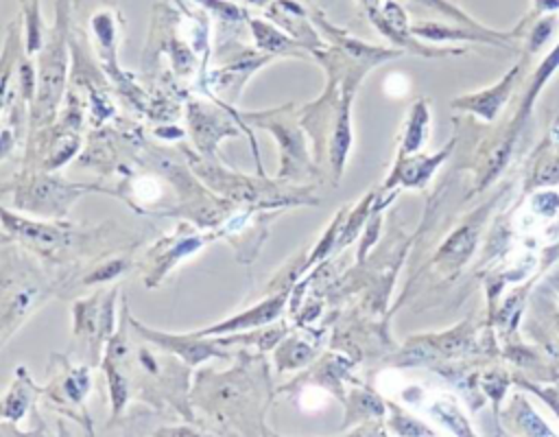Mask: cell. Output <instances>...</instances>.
Instances as JSON below:
<instances>
[{"label":"cell","mask_w":559,"mask_h":437,"mask_svg":"<svg viewBox=\"0 0 559 437\" xmlns=\"http://www.w3.org/2000/svg\"><path fill=\"white\" fill-rule=\"evenodd\" d=\"M20 44H17V22H13L7 28V39L0 52V114L9 107L11 98H13V90L15 85H11L15 81V70L20 63Z\"/></svg>","instance_id":"cell-18"},{"label":"cell","mask_w":559,"mask_h":437,"mask_svg":"<svg viewBox=\"0 0 559 437\" xmlns=\"http://www.w3.org/2000/svg\"><path fill=\"white\" fill-rule=\"evenodd\" d=\"M509 417L511 426L522 435V437H559L550 430V426L535 413V409L522 400L515 398L513 404L509 406Z\"/></svg>","instance_id":"cell-20"},{"label":"cell","mask_w":559,"mask_h":437,"mask_svg":"<svg viewBox=\"0 0 559 437\" xmlns=\"http://www.w3.org/2000/svg\"><path fill=\"white\" fill-rule=\"evenodd\" d=\"M262 437H282V435H277V433H275V430H271V428H269V426H266V428H264V430H262Z\"/></svg>","instance_id":"cell-28"},{"label":"cell","mask_w":559,"mask_h":437,"mask_svg":"<svg viewBox=\"0 0 559 437\" xmlns=\"http://www.w3.org/2000/svg\"><path fill=\"white\" fill-rule=\"evenodd\" d=\"M190 170L221 199L231 201L242 208H258V210H284L304 203H317L306 188L280 179H266L264 175L251 177L242 173L229 170L225 164L216 160L201 157L190 149H181Z\"/></svg>","instance_id":"cell-5"},{"label":"cell","mask_w":559,"mask_h":437,"mask_svg":"<svg viewBox=\"0 0 559 437\" xmlns=\"http://www.w3.org/2000/svg\"><path fill=\"white\" fill-rule=\"evenodd\" d=\"M129 304L122 295L120 321L114 336L107 341L100 369L109 389V422L118 424L131 400L146 402L153 413L173 411L186 422H197L190 404V365L175 354L142 339L135 330L138 341H131Z\"/></svg>","instance_id":"cell-1"},{"label":"cell","mask_w":559,"mask_h":437,"mask_svg":"<svg viewBox=\"0 0 559 437\" xmlns=\"http://www.w3.org/2000/svg\"><path fill=\"white\" fill-rule=\"evenodd\" d=\"M391 426H393L395 433H400V435H404V437H432V435H435V433L428 430L424 424L411 420L408 415H404V413H400V411L393 415Z\"/></svg>","instance_id":"cell-25"},{"label":"cell","mask_w":559,"mask_h":437,"mask_svg":"<svg viewBox=\"0 0 559 437\" xmlns=\"http://www.w3.org/2000/svg\"><path fill=\"white\" fill-rule=\"evenodd\" d=\"M288 293L290 288H280V291H273L269 293L260 304L221 321V323H214V326H207V328H201V330H192L194 334L199 336H223V334H229V332H242V330H253V328H262L271 321H275L288 299Z\"/></svg>","instance_id":"cell-15"},{"label":"cell","mask_w":559,"mask_h":437,"mask_svg":"<svg viewBox=\"0 0 559 437\" xmlns=\"http://www.w3.org/2000/svg\"><path fill=\"white\" fill-rule=\"evenodd\" d=\"M129 323L131 328L146 341H151L153 345L175 354L177 358H181L186 365L190 367H197L205 361H212V358H225V361H231L234 354L223 347L216 336H199L194 332H186V334H175V332H164V330H155V328H148L144 326L142 321H138L133 315H129Z\"/></svg>","instance_id":"cell-14"},{"label":"cell","mask_w":559,"mask_h":437,"mask_svg":"<svg viewBox=\"0 0 559 437\" xmlns=\"http://www.w3.org/2000/svg\"><path fill=\"white\" fill-rule=\"evenodd\" d=\"M290 109H293V105L273 107L266 111H238V120L242 125L262 127L275 135L277 146H280V168H277L275 179H280V181L306 179L312 168L308 164V153H306L301 129L293 120Z\"/></svg>","instance_id":"cell-9"},{"label":"cell","mask_w":559,"mask_h":437,"mask_svg":"<svg viewBox=\"0 0 559 437\" xmlns=\"http://www.w3.org/2000/svg\"><path fill=\"white\" fill-rule=\"evenodd\" d=\"M0 190H11V205L22 214H31L37 218H66V214L70 212L74 201H79V197L87 192H103V186L72 184L46 170L24 168Z\"/></svg>","instance_id":"cell-7"},{"label":"cell","mask_w":559,"mask_h":437,"mask_svg":"<svg viewBox=\"0 0 559 437\" xmlns=\"http://www.w3.org/2000/svg\"><path fill=\"white\" fill-rule=\"evenodd\" d=\"M41 398V385H37L26 365H17L9 389L0 395V422L20 426V422L35 413V402Z\"/></svg>","instance_id":"cell-16"},{"label":"cell","mask_w":559,"mask_h":437,"mask_svg":"<svg viewBox=\"0 0 559 437\" xmlns=\"http://www.w3.org/2000/svg\"><path fill=\"white\" fill-rule=\"evenodd\" d=\"M0 225L9 240L31 251L46 269L59 275L63 288L74 286L87 264L131 253L140 243L138 236L131 238L111 218L100 225H74L66 218H37L0 205Z\"/></svg>","instance_id":"cell-2"},{"label":"cell","mask_w":559,"mask_h":437,"mask_svg":"<svg viewBox=\"0 0 559 437\" xmlns=\"http://www.w3.org/2000/svg\"><path fill=\"white\" fill-rule=\"evenodd\" d=\"M24 2V17H26V44H24V52L35 55L37 50H41L44 42H46V33H44V22L39 15V0H22Z\"/></svg>","instance_id":"cell-22"},{"label":"cell","mask_w":559,"mask_h":437,"mask_svg":"<svg viewBox=\"0 0 559 437\" xmlns=\"http://www.w3.org/2000/svg\"><path fill=\"white\" fill-rule=\"evenodd\" d=\"M0 437H72V435H70V430L66 428V424L61 420L57 422V430L50 433L46 422L35 411L33 413V426L28 430H20L15 424L0 422Z\"/></svg>","instance_id":"cell-23"},{"label":"cell","mask_w":559,"mask_h":437,"mask_svg":"<svg viewBox=\"0 0 559 437\" xmlns=\"http://www.w3.org/2000/svg\"><path fill=\"white\" fill-rule=\"evenodd\" d=\"M153 437H216L207 428L197 426H162L153 433Z\"/></svg>","instance_id":"cell-26"},{"label":"cell","mask_w":559,"mask_h":437,"mask_svg":"<svg viewBox=\"0 0 559 437\" xmlns=\"http://www.w3.org/2000/svg\"><path fill=\"white\" fill-rule=\"evenodd\" d=\"M234 118H238V111L225 103L218 101H199V98H188L186 105V120H188V131L192 135V142L199 151L201 157L207 160H216V146L221 144L223 138H231V135H240V131H245L249 135L251 149L255 153L258 166H260V175H264L262 164H260V155H258V144L255 138L249 133V127L242 125L240 120L234 122Z\"/></svg>","instance_id":"cell-10"},{"label":"cell","mask_w":559,"mask_h":437,"mask_svg":"<svg viewBox=\"0 0 559 437\" xmlns=\"http://www.w3.org/2000/svg\"><path fill=\"white\" fill-rule=\"evenodd\" d=\"M48 382L41 385V400L44 404L76 422L87 437H94V420L85 406L90 391H92V365L74 363L68 354L52 352L48 361Z\"/></svg>","instance_id":"cell-8"},{"label":"cell","mask_w":559,"mask_h":437,"mask_svg":"<svg viewBox=\"0 0 559 437\" xmlns=\"http://www.w3.org/2000/svg\"><path fill=\"white\" fill-rule=\"evenodd\" d=\"M253 26V33H255V42L262 50H269V52H286V55H297L295 50V42L286 39L284 35H280L275 28H271L269 24L260 22V20H253L251 22Z\"/></svg>","instance_id":"cell-24"},{"label":"cell","mask_w":559,"mask_h":437,"mask_svg":"<svg viewBox=\"0 0 559 437\" xmlns=\"http://www.w3.org/2000/svg\"><path fill=\"white\" fill-rule=\"evenodd\" d=\"M210 240H214V232L199 229L188 221L179 223L170 234H164L162 238H157L144 251V256L135 260V267L144 275L146 288H157L179 262L194 256Z\"/></svg>","instance_id":"cell-12"},{"label":"cell","mask_w":559,"mask_h":437,"mask_svg":"<svg viewBox=\"0 0 559 437\" xmlns=\"http://www.w3.org/2000/svg\"><path fill=\"white\" fill-rule=\"evenodd\" d=\"M430 415L441 424L445 426L448 430L456 433L459 437H476L467 424V420L463 417V413L456 409L454 402L450 400H437L432 406H430Z\"/></svg>","instance_id":"cell-21"},{"label":"cell","mask_w":559,"mask_h":437,"mask_svg":"<svg viewBox=\"0 0 559 437\" xmlns=\"http://www.w3.org/2000/svg\"><path fill=\"white\" fill-rule=\"evenodd\" d=\"M282 210H258V208H242L236 205L234 212L214 229V238L227 240L238 262L249 264L258 258L262 245L269 238L271 225Z\"/></svg>","instance_id":"cell-13"},{"label":"cell","mask_w":559,"mask_h":437,"mask_svg":"<svg viewBox=\"0 0 559 437\" xmlns=\"http://www.w3.org/2000/svg\"><path fill=\"white\" fill-rule=\"evenodd\" d=\"M116 297L118 288L98 291L72 304V334L83 343L87 354V365H100L107 341L118 330L116 317Z\"/></svg>","instance_id":"cell-11"},{"label":"cell","mask_w":559,"mask_h":437,"mask_svg":"<svg viewBox=\"0 0 559 437\" xmlns=\"http://www.w3.org/2000/svg\"><path fill=\"white\" fill-rule=\"evenodd\" d=\"M539 395H544L548 400V404L555 409V413L559 415V393L557 391H546V393H539Z\"/></svg>","instance_id":"cell-27"},{"label":"cell","mask_w":559,"mask_h":437,"mask_svg":"<svg viewBox=\"0 0 559 437\" xmlns=\"http://www.w3.org/2000/svg\"><path fill=\"white\" fill-rule=\"evenodd\" d=\"M63 282L31 251L9 240L0 253V350L52 297Z\"/></svg>","instance_id":"cell-4"},{"label":"cell","mask_w":559,"mask_h":437,"mask_svg":"<svg viewBox=\"0 0 559 437\" xmlns=\"http://www.w3.org/2000/svg\"><path fill=\"white\" fill-rule=\"evenodd\" d=\"M229 369H201L190 389L192 409L216 437H262L273 404L271 367L264 352L240 347Z\"/></svg>","instance_id":"cell-3"},{"label":"cell","mask_w":559,"mask_h":437,"mask_svg":"<svg viewBox=\"0 0 559 437\" xmlns=\"http://www.w3.org/2000/svg\"><path fill=\"white\" fill-rule=\"evenodd\" d=\"M70 4L68 0H57V17L50 28L35 66L37 90L28 105V131L50 127L57 120L59 105L66 94L68 79V31H70Z\"/></svg>","instance_id":"cell-6"},{"label":"cell","mask_w":559,"mask_h":437,"mask_svg":"<svg viewBox=\"0 0 559 437\" xmlns=\"http://www.w3.org/2000/svg\"><path fill=\"white\" fill-rule=\"evenodd\" d=\"M7 243H9V236H7V234L0 229V253H2V247H4Z\"/></svg>","instance_id":"cell-29"},{"label":"cell","mask_w":559,"mask_h":437,"mask_svg":"<svg viewBox=\"0 0 559 437\" xmlns=\"http://www.w3.org/2000/svg\"><path fill=\"white\" fill-rule=\"evenodd\" d=\"M135 267V260L129 253H118V256H109L100 262H94L92 267H87L76 280L74 286H98V284H109L114 280H118L120 275H124L127 271H131Z\"/></svg>","instance_id":"cell-19"},{"label":"cell","mask_w":559,"mask_h":437,"mask_svg":"<svg viewBox=\"0 0 559 437\" xmlns=\"http://www.w3.org/2000/svg\"><path fill=\"white\" fill-rule=\"evenodd\" d=\"M314 356V345L306 341L304 334H286L275 347H273V365L275 374H284L297 367H304Z\"/></svg>","instance_id":"cell-17"}]
</instances>
